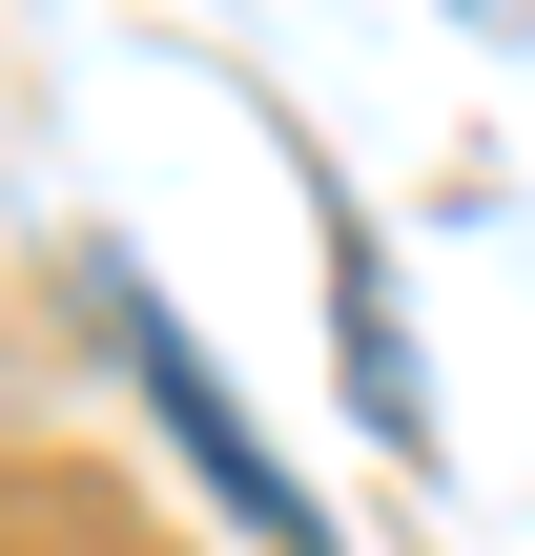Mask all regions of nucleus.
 Listing matches in <instances>:
<instances>
[{
    "mask_svg": "<svg viewBox=\"0 0 535 556\" xmlns=\"http://www.w3.org/2000/svg\"><path fill=\"white\" fill-rule=\"evenodd\" d=\"M103 330H124V371L165 392V433H186V475H206V495H227L247 536H268V556H330V516L289 495V454H268V433L227 413V371H206V351L165 330V289H144V268H103Z\"/></svg>",
    "mask_w": 535,
    "mask_h": 556,
    "instance_id": "nucleus-1",
    "label": "nucleus"
},
{
    "mask_svg": "<svg viewBox=\"0 0 535 556\" xmlns=\"http://www.w3.org/2000/svg\"><path fill=\"white\" fill-rule=\"evenodd\" d=\"M309 206H330V330H351V413L392 433V454H433V371H412V330H392V268H371V206L309 165Z\"/></svg>",
    "mask_w": 535,
    "mask_h": 556,
    "instance_id": "nucleus-2",
    "label": "nucleus"
}]
</instances>
